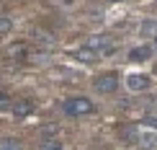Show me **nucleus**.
I'll return each mask as SVG.
<instances>
[{
  "label": "nucleus",
  "instance_id": "11",
  "mask_svg": "<svg viewBox=\"0 0 157 150\" xmlns=\"http://www.w3.org/2000/svg\"><path fill=\"white\" fill-rule=\"evenodd\" d=\"M77 57H80L82 62H95V57H98V55H95L93 49H88V47H82L80 52H77Z\"/></svg>",
  "mask_w": 157,
  "mask_h": 150
},
{
  "label": "nucleus",
  "instance_id": "9",
  "mask_svg": "<svg viewBox=\"0 0 157 150\" xmlns=\"http://www.w3.org/2000/svg\"><path fill=\"white\" fill-rule=\"evenodd\" d=\"M0 150H23V145L16 137H3L0 140Z\"/></svg>",
  "mask_w": 157,
  "mask_h": 150
},
{
  "label": "nucleus",
  "instance_id": "4",
  "mask_svg": "<svg viewBox=\"0 0 157 150\" xmlns=\"http://www.w3.org/2000/svg\"><path fill=\"white\" fill-rule=\"evenodd\" d=\"M85 47L93 49L95 55H101V52H111V49H113V44H111V36H106V34H93V36H88Z\"/></svg>",
  "mask_w": 157,
  "mask_h": 150
},
{
  "label": "nucleus",
  "instance_id": "5",
  "mask_svg": "<svg viewBox=\"0 0 157 150\" xmlns=\"http://www.w3.org/2000/svg\"><path fill=\"white\" fill-rule=\"evenodd\" d=\"M126 88L129 91H147L149 88V75L144 73H132L126 78Z\"/></svg>",
  "mask_w": 157,
  "mask_h": 150
},
{
  "label": "nucleus",
  "instance_id": "13",
  "mask_svg": "<svg viewBox=\"0 0 157 150\" xmlns=\"http://www.w3.org/2000/svg\"><path fill=\"white\" fill-rule=\"evenodd\" d=\"M41 150H62V142L59 140H44L41 142Z\"/></svg>",
  "mask_w": 157,
  "mask_h": 150
},
{
  "label": "nucleus",
  "instance_id": "3",
  "mask_svg": "<svg viewBox=\"0 0 157 150\" xmlns=\"http://www.w3.org/2000/svg\"><path fill=\"white\" fill-rule=\"evenodd\" d=\"M93 86H95V91H98V93H113V91L119 88V75H116V73L98 75Z\"/></svg>",
  "mask_w": 157,
  "mask_h": 150
},
{
  "label": "nucleus",
  "instance_id": "7",
  "mask_svg": "<svg viewBox=\"0 0 157 150\" xmlns=\"http://www.w3.org/2000/svg\"><path fill=\"white\" fill-rule=\"evenodd\" d=\"M10 111H13V116H18V119H23V116H29L31 111H34V101H29V99H21V101H13Z\"/></svg>",
  "mask_w": 157,
  "mask_h": 150
},
{
  "label": "nucleus",
  "instance_id": "15",
  "mask_svg": "<svg viewBox=\"0 0 157 150\" xmlns=\"http://www.w3.org/2000/svg\"><path fill=\"white\" fill-rule=\"evenodd\" d=\"M152 42H155V47H152V49H157V39H152Z\"/></svg>",
  "mask_w": 157,
  "mask_h": 150
},
{
  "label": "nucleus",
  "instance_id": "8",
  "mask_svg": "<svg viewBox=\"0 0 157 150\" xmlns=\"http://www.w3.org/2000/svg\"><path fill=\"white\" fill-rule=\"evenodd\" d=\"M139 34H142V39H157V21H144Z\"/></svg>",
  "mask_w": 157,
  "mask_h": 150
},
{
  "label": "nucleus",
  "instance_id": "14",
  "mask_svg": "<svg viewBox=\"0 0 157 150\" xmlns=\"http://www.w3.org/2000/svg\"><path fill=\"white\" fill-rule=\"evenodd\" d=\"M144 127H152V129H157V116H144Z\"/></svg>",
  "mask_w": 157,
  "mask_h": 150
},
{
  "label": "nucleus",
  "instance_id": "6",
  "mask_svg": "<svg viewBox=\"0 0 157 150\" xmlns=\"http://www.w3.org/2000/svg\"><path fill=\"white\" fill-rule=\"evenodd\" d=\"M152 55H155V49L149 47V44H142V47L129 49V60L132 62H147V60H152Z\"/></svg>",
  "mask_w": 157,
  "mask_h": 150
},
{
  "label": "nucleus",
  "instance_id": "2",
  "mask_svg": "<svg viewBox=\"0 0 157 150\" xmlns=\"http://www.w3.org/2000/svg\"><path fill=\"white\" fill-rule=\"evenodd\" d=\"M3 57L10 62H23L26 57H29V47H26V42H10L8 47L3 49Z\"/></svg>",
  "mask_w": 157,
  "mask_h": 150
},
{
  "label": "nucleus",
  "instance_id": "16",
  "mask_svg": "<svg viewBox=\"0 0 157 150\" xmlns=\"http://www.w3.org/2000/svg\"><path fill=\"white\" fill-rule=\"evenodd\" d=\"M111 3H119V0H111Z\"/></svg>",
  "mask_w": 157,
  "mask_h": 150
},
{
  "label": "nucleus",
  "instance_id": "1",
  "mask_svg": "<svg viewBox=\"0 0 157 150\" xmlns=\"http://www.w3.org/2000/svg\"><path fill=\"white\" fill-rule=\"evenodd\" d=\"M62 111H64V116H70V119H77V116L93 114L95 106H93V101L85 99V96H72V99H67L62 103Z\"/></svg>",
  "mask_w": 157,
  "mask_h": 150
},
{
  "label": "nucleus",
  "instance_id": "12",
  "mask_svg": "<svg viewBox=\"0 0 157 150\" xmlns=\"http://www.w3.org/2000/svg\"><path fill=\"white\" fill-rule=\"evenodd\" d=\"M10 106H13V99L5 93V91H0V111H8Z\"/></svg>",
  "mask_w": 157,
  "mask_h": 150
},
{
  "label": "nucleus",
  "instance_id": "10",
  "mask_svg": "<svg viewBox=\"0 0 157 150\" xmlns=\"http://www.w3.org/2000/svg\"><path fill=\"white\" fill-rule=\"evenodd\" d=\"M10 31H13V21H10V18H5V16H0V39L8 36Z\"/></svg>",
  "mask_w": 157,
  "mask_h": 150
}]
</instances>
